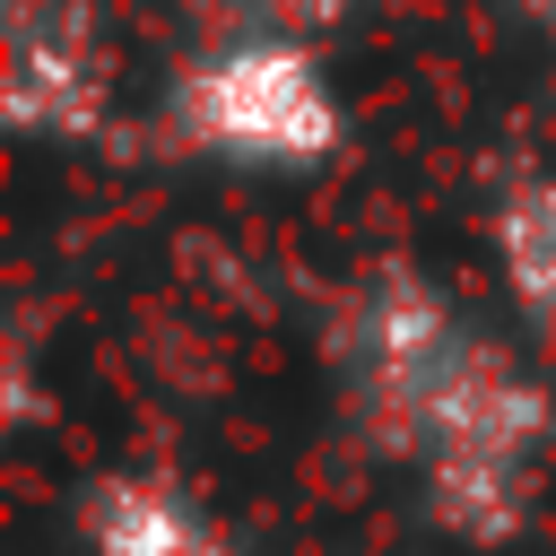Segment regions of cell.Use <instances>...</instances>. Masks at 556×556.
<instances>
[{
    "label": "cell",
    "mask_w": 556,
    "mask_h": 556,
    "mask_svg": "<svg viewBox=\"0 0 556 556\" xmlns=\"http://www.w3.org/2000/svg\"><path fill=\"white\" fill-rule=\"evenodd\" d=\"M156 122L182 156L235 174H313L348 148V104L321 43L287 35H191V52L165 70Z\"/></svg>",
    "instance_id": "1"
},
{
    "label": "cell",
    "mask_w": 556,
    "mask_h": 556,
    "mask_svg": "<svg viewBox=\"0 0 556 556\" xmlns=\"http://www.w3.org/2000/svg\"><path fill=\"white\" fill-rule=\"evenodd\" d=\"M504 9H513V17H521V26H530L547 52H556V0H504Z\"/></svg>",
    "instance_id": "7"
},
{
    "label": "cell",
    "mask_w": 556,
    "mask_h": 556,
    "mask_svg": "<svg viewBox=\"0 0 556 556\" xmlns=\"http://www.w3.org/2000/svg\"><path fill=\"white\" fill-rule=\"evenodd\" d=\"M0 104L35 148H78L113 113V35L96 0H0Z\"/></svg>",
    "instance_id": "3"
},
{
    "label": "cell",
    "mask_w": 556,
    "mask_h": 556,
    "mask_svg": "<svg viewBox=\"0 0 556 556\" xmlns=\"http://www.w3.org/2000/svg\"><path fill=\"white\" fill-rule=\"evenodd\" d=\"M495 261H504L513 304L539 330H556V174H530V182L504 191V208H495Z\"/></svg>",
    "instance_id": "5"
},
{
    "label": "cell",
    "mask_w": 556,
    "mask_h": 556,
    "mask_svg": "<svg viewBox=\"0 0 556 556\" xmlns=\"http://www.w3.org/2000/svg\"><path fill=\"white\" fill-rule=\"evenodd\" d=\"M174 9L191 17V35H287V43H321L365 0H174Z\"/></svg>",
    "instance_id": "6"
},
{
    "label": "cell",
    "mask_w": 556,
    "mask_h": 556,
    "mask_svg": "<svg viewBox=\"0 0 556 556\" xmlns=\"http://www.w3.org/2000/svg\"><path fill=\"white\" fill-rule=\"evenodd\" d=\"M87 530H96L104 556H226V539H217V521L200 504H182L165 486H139V478H113L96 495Z\"/></svg>",
    "instance_id": "4"
},
{
    "label": "cell",
    "mask_w": 556,
    "mask_h": 556,
    "mask_svg": "<svg viewBox=\"0 0 556 556\" xmlns=\"http://www.w3.org/2000/svg\"><path fill=\"white\" fill-rule=\"evenodd\" d=\"M330 356H339V391H348V408L365 417V434H382L391 452L417 460L426 434H434V417H443V408L469 391V374L495 356V339H478V330L460 321V304H452L426 269L382 261V269H365L356 295L339 304Z\"/></svg>",
    "instance_id": "2"
}]
</instances>
